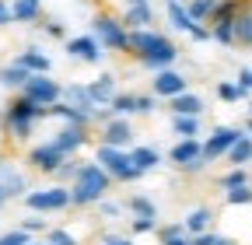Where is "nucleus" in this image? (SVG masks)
<instances>
[{"mask_svg":"<svg viewBox=\"0 0 252 245\" xmlns=\"http://www.w3.org/2000/svg\"><path fill=\"white\" fill-rule=\"evenodd\" d=\"M130 53L140 60L144 67H151V70L172 67L175 56H179L175 42L165 39L161 32H151V28H133V32H130Z\"/></svg>","mask_w":252,"mask_h":245,"instance_id":"f257e3e1","label":"nucleus"},{"mask_svg":"<svg viewBox=\"0 0 252 245\" xmlns=\"http://www.w3.org/2000/svg\"><path fill=\"white\" fill-rule=\"evenodd\" d=\"M112 186V175L98 165V161H88L77 168L74 175V186H70V203L74 207H88V203H98Z\"/></svg>","mask_w":252,"mask_h":245,"instance_id":"f03ea898","label":"nucleus"},{"mask_svg":"<svg viewBox=\"0 0 252 245\" xmlns=\"http://www.w3.org/2000/svg\"><path fill=\"white\" fill-rule=\"evenodd\" d=\"M39 116H46V105L32 102L28 95H18L7 102V112H4V126L14 140H28L32 137V122H35Z\"/></svg>","mask_w":252,"mask_h":245,"instance_id":"7ed1b4c3","label":"nucleus"},{"mask_svg":"<svg viewBox=\"0 0 252 245\" xmlns=\"http://www.w3.org/2000/svg\"><path fill=\"white\" fill-rule=\"evenodd\" d=\"M94 161H98L116 182H137L144 172L130 161V151H123V147H112V144H102L98 147V154H94Z\"/></svg>","mask_w":252,"mask_h":245,"instance_id":"20e7f679","label":"nucleus"},{"mask_svg":"<svg viewBox=\"0 0 252 245\" xmlns=\"http://www.w3.org/2000/svg\"><path fill=\"white\" fill-rule=\"evenodd\" d=\"M94 28V39H98L105 49H116V53H130V32H126V25L109 18V14H98L91 21Z\"/></svg>","mask_w":252,"mask_h":245,"instance_id":"39448f33","label":"nucleus"},{"mask_svg":"<svg viewBox=\"0 0 252 245\" xmlns=\"http://www.w3.org/2000/svg\"><path fill=\"white\" fill-rule=\"evenodd\" d=\"M21 95H28L32 102H39V105H53V102L63 98V88L53 77H46V74H28V81L21 84Z\"/></svg>","mask_w":252,"mask_h":245,"instance_id":"423d86ee","label":"nucleus"},{"mask_svg":"<svg viewBox=\"0 0 252 245\" xmlns=\"http://www.w3.org/2000/svg\"><path fill=\"white\" fill-rule=\"evenodd\" d=\"M172 165H179L182 172H200V168H207V161H203V144L196 140V137H182L175 147H172Z\"/></svg>","mask_w":252,"mask_h":245,"instance_id":"0eeeda50","label":"nucleus"},{"mask_svg":"<svg viewBox=\"0 0 252 245\" xmlns=\"http://www.w3.org/2000/svg\"><path fill=\"white\" fill-rule=\"evenodd\" d=\"M25 207H32V210H63V207H70V189L67 186H53V189L25 193Z\"/></svg>","mask_w":252,"mask_h":245,"instance_id":"6e6552de","label":"nucleus"},{"mask_svg":"<svg viewBox=\"0 0 252 245\" xmlns=\"http://www.w3.org/2000/svg\"><path fill=\"white\" fill-rule=\"evenodd\" d=\"M63 158H67V154H63V151L49 140V144H39V147H32L28 151V165L32 168H35V172H42V175H56V168L63 165Z\"/></svg>","mask_w":252,"mask_h":245,"instance_id":"1a4fd4ad","label":"nucleus"},{"mask_svg":"<svg viewBox=\"0 0 252 245\" xmlns=\"http://www.w3.org/2000/svg\"><path fill=\"white\" fill-rule=\"evenodd\" d=\"M238 137H242V130H235V126H217V130L203 140V161L210 165V161H217V158H224Z\"/></svg>","mask_w":252,"mask_h":245,"instance_id":"9d476101","label":"nucleus"},{"mask_svg":"<svg viewBox=\"0 0 252 245\" xmlns=\"http://www.w3.org/2000/svg\"><path fill=\"white\" fill-rule=\"evenodd\" d=\"M67 53L74 60H84V63H98L102 60V42L94 35H77V39H67Z\"/></svg>","mask_w":252,"mask_h":245,"instance_id":"9b49d317","label":"nucleus"},{"mask_svg":"<svg viewBox=\"0 0 252 245\" xmlns=\"http://www.w3.org/2000/svg\"><path fill=\"white\" fill-rule=\"evenodd\" d=\"M28 186H25V175L14 168V165H7V161H0V200H14V196H21Z\"/></svg>","mask_w":252,"mask_h":245,"instance_id":"f8f14e48","label":"nucleus"},{"mask_svg":"<svg viewBox=\"0 0 252 245\" xmlns=\"http://www.w3.org/2000/svg\"><path fill=\"white\" fill-rule=\"evenodd\" d=\"M151 88H154V95H161V98H172V95H179V91H186V77H182L179 70H172V67H161Z\"/></svg>","mask_w":252,"mask_h":245,"instance_id":"ddd939ff","label":"nucleus"},{"mask_svg":"<svg viewBox=\"0 0 252 245\" xmlns=\"http://www.w3.org/2000/svg\"><path fill=\"white\" fill-rule=\"evenodd\" d=\"M84 140H88V126H81V122H67V126H63V130L53 137V144L63 151V154H74V151H77Z\"/></svg>","mask_w":252,"mask_h":245,"instance_id":"4468645a","label":"nucleus"},{"mask_svg":"<svg viewBox=\"0 0 252 245\" xmlns=\"http://www.w3.org/2000/svg\"><path fill=\"white\" fill-rule=\"evenodd\" d=\"M133 140V126H130V122H126V119H109L105 122V130H102V144H112V147H126V144H130Z\"/></svg>","mask_w":252,"mask_h":245,"instance_id":"2eb2a0df","label":"nucleus"},{"mask_svg":"<svg viewBox=\"0 0 252 245\" xmlns=\"http://www.w3.org/2000/svg\"><path fill=\"white\" fill-rule=\"evenodd\" d=\"M112 95H116V77H112V74H102L98 81L88 84V98H91L94 105H109Z\"/></svg>","mask_w":252,"mask_h":245,"instance_id":"dca6fc26","label":"nucleus"},{"mask_svg":"<svg viewBox=\"0 0 252 245\" xmlns=\"http://www.w3.org/2000/svg\"><path fill=\"white\" fill-rule=\"evenodd\" d=\"M46 116H60V119H67V122H81V126H88V122L94 119L91 112H84V109H77V105H70V102H53V105H46Z\"/></svg>","mask_w":252,"mask_h":245,"instance_id":"f3484780","label":"nucleus"},{"mask_svg":"<svg viewBox=\"0 0 252 245\" xmlns=\"http://www.w3.org/2000/svg\"><path fill=\"white\" fill-rule=\"evenodd\" d=\"M203 112V98L189 95V91H179L172 95V116H200Z\"/></svg>","mask_w":252,"mask_h":245,"instance_id":"a211bd4d","label":"nucleus"},{"mask_svg":"<svg viewBox=\"0 0 252 245\" xmlns=\"http://www.w3.org/2000/svg\"><path fill=\"white\" fill-rule=\"evenodd\" d=\"M14 63H21V67H25V70H32V74H49V67H53V63H49V56H46V53H39L35 46L25 49V53L14 60Z\"/></svg>","mask_w":252,"mask_h":245,"instance_id":"6ab92c4d","label":"nucleus"},{"mask_svg":"<svg viewBox=\"0 0 252 245\" xmlns=\"http://www.w3.org/2000/svg\"><path fill=\"white\" fill-rule=\"evenodd\" d=\"M151 21H154L151 4H130V7H126V14H123V25H126V28H147Z\"/></svg>","mask_w":252,"mask_h":245,"instance_id":"aec40b11","label":"nucleus"},{"mask_svg":"<svg viewBox=\"0 0 252 245\" xmlns=\"http://www.w3.org/2000/svg\"><path fill=\"white\" fill-rule=\"evenodd\" d=\"M165 7H168V21H172V28H179V32L189 35V28H193L196 21L189 18V11L182 7V0H165Z\"/></svg>","mask_w":252,"mask_h":245,"instance_id":"412c9836","label":"nucleus"},{"mask_svg":"<svg viewBox=\"0 0 252 245\" xmlns=\"http://www.w3.org/2000/svg\"><path fill=\"white\" fill-rule=\"evenodd\" d=\"M11 14H14V21H39V14H42V0H14L11 4Z\"/></svg>","mask_w":252,"mask_h":245,"instance_id":"4be33fe9","label":"nucleus"},{"mask_svg":"<svg viewBox=\"0 0 252 245\" xmlns=\"http://www.w3.org/2000/svg\"><path fill=\"white\" fill-rule=\"evenodd\" d=\"M224 158H228V165H242V168H245V165L252 161V137L242 133V137L231 144V151H228Z\"/></svg>","mask_w":252,"mask_h":245,"instance_id":"5701e85b","label":"nucleus"},{"mask_svg":"<svg viewBox=\"0 0 252 245\" xmlns=\"http://www.w3.org/2000/svg\"><path fill=\"white\" fill-rule=\"evenodd\" d=\"M130 161H133L140 172H151V168L161 165V154H158L154 147H133V151H130Z\"/></svg>","mask_w":252,"mask_h":245,"instance_id":"b1692460","label":"nucleus"},{"mask_svg":"<svg viewBox=\"0 0 252 245\" xmlns=\"http://www.w3.org/2000/svg\"><path fill=\"white\" fill-rule=\"evenodd\" d=\"M235 46H252V11L235 14Z\"/></svg>","mask_w":252,"mask_h":245,"instance_id":"393cba45","label":"nucleus"},{"mask_svg":"<svg viewBox=\"0 0 252 245\" xmlns=\"http://www.w3.org/2000/svg\"><path fill=\"white\" fill-rule=\"evenodd\" d=\"M28 74H32V70H25L21 63H11V67L0 70V84H4V88H21V84L28 81Z\"/></svg>","mask_w":252,"mask_h":245,"instance_id":"a878e982","label":"nucleus"},{"mask_svg":"<svg viewBox=\"0 0 252 245\" xmlns=\"http://www.w3.org/2000/svg\"><path fill=\"white\" fill-rule=\"evenodd\" d=\"M172 130L179 137H196L200 133V116H172Z\"/></svg>","mask_w":252,"mask_h":245,"instance_id":"bb28decb","label":"nucleus"},{"mask_svg":"<svg viewBox=\"0 0 252 245\" xmlns=\"http://www.w3.org/2000/svg\"><path fill=\"white\" fill-rule=\"evenodd\" d=\"M224 200H228V207H249L252 203V186H249V182L231 186V189H224Z\"/></svg>","mask_w":252,"mask_h":245,"instance_id":"cd10ccee","label":"nucleus"},{"mask_svg":"<svg viewBox=\"0 0 252 245\" xmlns=\"http://www.w3.org/2000/svg\"><path fill=\"white\" fill-rule=\"evenodd\" d=\"M207 228H210V210H207V207L193 210V214L186 217V231H189V235H200V231H207Z\"/></svg>","mask_w":252,"mask_h":245,"instance_id":"c85d7f7f","label":"nucleus"},{"mask_svg":"<svg viewBox=\"0 0 252 245\" xmlns=\"http://www.w3.org/2000/svg\"><path fill=\"white\" fill-rule=\"evenodd\" d=\"M210 39H217L220 46H235V21H220V25H210Z\"/></svg>","mask_w":252,"mask_h":245,"instance_id":"c756f323","label":"nucleus"},{"mask_svg":"<svg viewBox=\"0 0 252 245\" xmlns=\"http://www.w3.org/2000/svg\"><path fill=\"white\" fill-rule=\"evenodd\" d=\"M126 207H130L137 217H158V207H154L147 196H130V200H126Z\"/></svg>","mask_w":252,"mask_h":245,"instance_id":"7c9ffc66","label":"nucleus"},{"mask_svg":"<svg viewBox=\"0 0 252 245\" xmlns=\"http://www.w3.org/2000/svg\"><path fill=\"white\" fill-rule=\"evenodd\" d=\"M214 4H217V0H189L186 11H189V18H193V21H207L210 11H214Z\"/></svg>","mask_w":252,"mask_h":245,"instance_id":"2f4dec72","label":"nucleus"},{"mask_svg":"<svg viewBox=\"0 0 252 245\" xmlns=\"http://www.w3.org/2000/svg\"><path fill=\"white\" fill-rule=\"evenodd\" d=\"M109 109H112L116 116H126V112H137V95H112Z\"/></svg>","mask_w":252,"mask_h":245,"instance_id":"473e14b6","label":"nucleus"},{"mask_svg":"<svg viewBox=\"0 0 252 245\" xmlns=\"http://www.w3.org/2000/svg\"><path fill=\"white\" fill-rule=\"evenodd\" d=\"M242 182H249V172L242 165H231V172L220 179V189H231V186H242Z\"/></svg>","mask_w":252,"mask_h":245,"instance_id":"72a5a7b5","label":"nucleus"},{"mask_svg":"<svg viewBox=\"0 0 252 245\" xmlns=\"http://www.w3.org/2000/svg\"><path fill=\"white\" fill-rule=\"evenodd\" d=\"M217 95L224 98V102H238V98H245V91H242L238 84H228V81H224V84H217Z\"/></svg>","mask_w":252,"mask_h":245,"instance_id":"f704fd0d","label":"nucleus"},{"mask_svg":"<svg viewBox=\"0 0 252 245\" xmlns=\"http://www.w3.org/2000/svg\"><path fill=\"white\" fill-rule=\"evenodd\" d=\"M49 245H77V238L70 231H63V228H53L49 231Z\"/></svg>","mask_w":252,"mask_h":245,"instance_id":"c9c22d12","label":"nucleus"},{"mask_svg":"<svg viewBox=\"0 0 252 245\" xmlns=\"http://www.w3.org/2000/svg\"><path fill=\"white\" fill-rule=\"evenodd\" d=\"M0 245H28V231H25V228H18V231L0 235Z\"/></svg>","mask_w":252,"mask_h":245,"instance_id":"e433bc0d","label":"nucleus"},{"mask_svg":"<svg viewBox=\"0 0 252 245\" xmlns=\"http://www.w3.org/2000/svg\"><path fill=\"white\" fill-rule=\"evenodd\" d=\"M175 235H186V224H165V228H158V238H161V242H168Z\"/></svg>","mask_w":252,"mask_h":245,"instance_id":"4c0bfd02","label":"nucleus"},{"mask_svg":"<svg viewBox=\"0 0 252 245\" xmlns=\"http://www.w3.org/2000/svg\"><path fill=\"white\" fill-rule=\"evenodd\" d=\"M154 228H158L154 217H137V221H133V235H147V231H154Z\"/></svg>","mask_w":252,"mask_h":245,"instance_id":"58836bf2","label":"nucleus"},{"mask_svg":"<svg viewBox=\"0 0 252 245\" xmlns=\"http://www.w3.org/2000/svg\"><path fill=\"white\" fill-rule=\"evenodd\" d=\"M77 168H81L77 161H67V158H63V165L56 168V175H60V179H74V175H77Z\"/></svg>","mask_w":252,"mask_h":245,"instance_id":"ea45409f","label":"nucleus"},{"mask_svg":"<svg viewBox=\"0 0 252 245\" xmlns=\"http://www.w3.org/2000/svg\"><path fill=\"white\" fill-rule=\"evenodd\" d=\"M42 28H46V35H53V39H67V28H63L60 21H46Z\"/></svg>","mask_w":252,"mask_h":245,"instance_id":"a19ab883","label":"nucleus"},{"mask_svg":"<svg viewBox=\"0 0 252 245\" xmlns=\"http://www.w3.org/2000/svg\"><path fill=\"white\" fill-rule=\"evenodd\" d=\"M98 203H102V214H105V217H119V210H123L119 203H112V200H105V196H102Z\"/></svg>","mask_w":252,"mask_h":245,"instance_id":"79ce46f5","label":"nucleus"},{"mask_svg":"<svg viewBox=\"0 0 252 245\" xmlns=\"http://www.w3.org/2000/svg\"><path fill=\"white\" fill-rule=\"evenodd\" d=\"M189 39H196V42H203V39H210V28H203V25L196 21L193 28H189Z\"/></svg>","mask_w":252,"mask_h":245,"instance_id":"37998d69","label":"nucleus"},{"mask_svg":"<svg viewBox=\"0 0 252 245\" xmlns=\"http://www.w3.org/2000/svg\"><path fill=\"white\" fill-rule=\"evenodd\" d=\"M214 242H217V235H210V231H200L189 238V245H214Z\"/></svg>","mask_w":252,"mask_h":245,"instance_id":"c03bdc74","label":"nucleus"},{"mask_svg":"<svg viewBox=\"0 0 252 245\" xmlns=\"http://www.w3.org/2000/svg\"><path fill=\"white\" fill-rule=\"evenodd\" d=\"M14 21V14H11V4H7V0H0V28H4V25H11Z\"/></svg>","mask_w":252,"mask_h":245,"instance_id":"a18cd8bd","label":"nucleus"},{"mask_svg":"<svg viewBox=\"0 0 252 245\" xmlns=\"http://www.w3.org/2000/svg\"><path fill=\"white\" fill-rule=\"evenodd\" d=\"M137 112H154V98L151 95H137Z\"/></svg>","mask_w":252,"mask_h":245,"instance_id":"49530a36","label":"nucleus"},{"mask_svg":"<svg viewBox=\"0 0 252 245\" xmlns=\"http://www.w3.org/2000/svg\"><path fill=\"white\" fill-rule=\"evenodd\" d=\"M238 88L245 91V95L252 91V70H242V74H238Z\"/></svg>","mask_w":252,"mask_h":245,"instance_id":"de8ad7c7","label":"nucleus"},{"mask_svg":"<svg viewBox=\"0 0 252 245\" xmlns=\"http://www.w3.org/2000/svg\"><path fill=\"white\" fill-rule=\"evenodd\" d=\"M21 228H25V231H42V228H46V221H39V217H28Z\"/></svg>","mask_w":252,"mask_h":245,"instance_id":"09e8293b","label":"nucleus"},{"mask_svg":"<svg viewBox=\"0 0 252 245\" xmlns=\"http://www.w3.org/2000/svg\"><path fill=\"white\" fill-rule=\"evenodd\" d=\"M161 245H189V238H182V235H175V238H168V242H161Z\"/></svg>","mask_w":252,"mask_h":245,"instance_id":"8fccbe9b","label":"nucleus"},{"mask_svg":"<svg viewBox=\"0 0 252 245\" xmlns=\"http://www.w3.org/2000/svg\"><path fill=\"white\" fill-rule=\"evenodd\" d=\"M105 245H133V242H126V238H105Z\"/></svg>","mask_w":252,"mask_h":245,"instance_id":"3c124183","label":"nucleus"},{"mask_svg":"<svg viewBox=\"0 0 252 245\" xmlns=\"http://www.w3.org/2000/svg\"><path fill=\"white\" fill-rule=\"evenodd\" d=\"M214 245H235V242H228V238H217V242H214Z\"/></svg>","mask_w":252,"mask_h":245,"instance_id":"603ef678","label":"nucleus"},{"mask_svg":"<svg viewBox=\"0 0 252 245\" xmlns=\"http://www.w3.org/2000/svg\"><path fill=\"white\" fill-rule=\"evenodd\" d=\"M126 4H147V0H126Z\"/></svg>","mask_w":252,"mask_h":245,"instance_id":"864d4df0","label":"nucleus"},{"mask_svg":"<svg viewBox=\"0 0 252 245\" xmlns=\"http://www.w3.org/2000/svg\"><path fill=\"white\" fill-rule=\"evenodd\" d=\"M249 133H252V116H249Z\"/></svg>","mask_w":252,"mask_h":245,"instance_id":"5fc2aeb1","label":"nucleus"},{"mask_svg":"<svg viewBox=\"0 0 252 245\" xmlns=\"http://www.w3.org/2000/svg\"><path fill=\"white\" fill-rule=\"evenodd\" d=\"M249 116H252V105H249Z\"/></svg>","mask_w":252,"mask_h":245,"instance_id":"6e6d98bb","label":"nucleus"},{"mask_svg":"<svg viewBox=\"0 0 252 245\" xmlns=\"http://www.w3.org/2000/svg\"><path fill=\"white\" fill-rule=\"evenodd\" d=\"M0 207H4V200H0Z\"/></svg>","mask_w":252,"mask_h":245,"instance_id":"4d7b16f0","label":"nucleus"},{"mask_svg":"<svg viewBox=\"0 0 252 245\" xmlns=\"http://www.w3.org/2000/svg\"><path fill=\"white\" fill-rule=\"evenodd\" d=\"M28 245H35V242H28Z\"/></svg>","mask_w":252,"mask_h":245,"instance_id":"13d9d810","label":"nucleus"}]
</instances>
